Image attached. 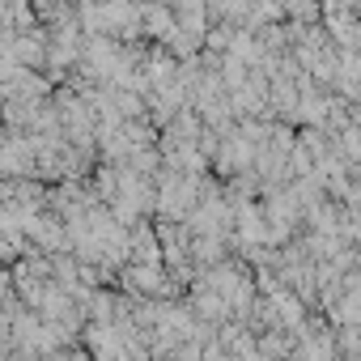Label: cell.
I'll use <instances>...</instances> for the list:
<instances>
[{
  "label": "cell",
  "instance_id": "obj_1",
  "mask_svg": "<svg viewBox=\"0 0 361 361\" xmlns=\"http://www.w3.org/2000/svg\"><path fill=\"white\" fill-rule=\"evenodd\" d=\"M123 289H128V293H153V298H161V293L170 289V281H166L161 264H140V259H132V268H123Z\"/></svg>",
  "mask_w": 361,
  "mask_h": 361
},
{
  "label": "cell",
  "instance_id": "obj_2",
  "mask_svg": "<svg viewBox=\"0 0 361 361\" xmlns=\"http://www.w3.org/2000/svg\"><path fill=\"white\" fill-rule=\"evenodd\" d=\"M178 30V13L170 5H145V35L157 43H170Z\"/></svg>",
  "mask_w": 361,
  "mask_h": 361
}]
</instances>
